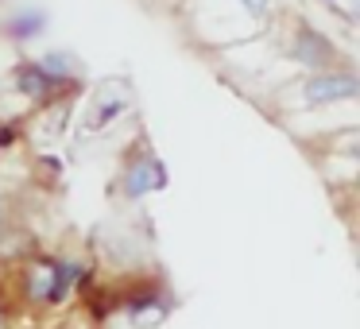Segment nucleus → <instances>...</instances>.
Here are the masks:
<instances>
[{
	"instance_id": "1",
	"label": "nucleus",
	"mask_w": 360,
	"mask_h": 329,
	"mask_svg": "<svg viewBox=\"0 0 360 329\" xmlns=\"http://www.w3.org/2000/svg\"><path fill=\"white\" fill-rule=\"evenodd\" d=\"M86 279V267L74 259H35L24 271V298L32 306H58L66 302V295L74 290V283Z\"/></svg>"
},
{
	"instance_id": "2",
	"label": "nucleus",
	"mask_w": 360,
	"mask_h": 329,
	"mask_svg": "<svg viewBox=\"0 0 360 329\" xmlns=\"http://www.w3.org/2000/svg\"><path fill=\"white\" fill-rule=\"evenodd\" d=\"M356 78L352 74H318L306 82V105H333V101H352L356 97Z\"/></svg>"
},
{
	"instance_id": "3",
	"label": "nucleus",
	"mask_w": 360,
	"mask_h": 329,
	"mask_svg": "<svg viewBox=\"0 0 360 329\" xmlns=\"http://www.w3.org/2000/svg\"><path fill=\"white\" fill-rule=\"evenodd\" d=\"M120 186H124L128 198H143V194H151V190L167 186V171L155 155H140V159H132V167L124 171V182H120Z\"/></svg>"
},
{
	"instance_id": "4",
	"label": "nucleus",
	"mask_w": 360,
	"mask_h": 329,
	"mask_svg": "<svg viewBox=\"0 0 360 329\" xmlns=\"http://www.w3.org/2000/svg\"><path fill=\"white\" fill-rule=\"evenodd\" d=\"M16 89L24 97H32V101H43V97H51L58 89V82L39 63H24V66H16Z\"/></svg>"
},
{
	"instance_id": "5",
	"label": "nucleus",
	"mask_w": 360,
	"mask_h": 329,
	"mask_svg": "<svg viewBox=\"0 0 360 329\" xmlns=\"http://www.w3.org/2000/svg\"><path fill=\"white\" fill-rule=\"evenodd\" d=\"M295 55L302 66H329V58H333V47H329L326 39H321L314 27H302L295 39Z\"/></svg>"
},
{
	"instance_id": "6",
	"label": "nucleus",
	"mask_w": 360,
	"mask_h": 329,
	"mask_svg": "<svg viewBox=\"0 0 360 329\" xmlns=\"http://www.w3.org/2000/svg\"><path fill=\"white\" fill-rule=\"evenodd\" d=\"M43 27V12H24V16H16V24H12V35H39Z\"/></svg>"
},
{
	"instance_id": "7",
	"label": "nucleus",
	"mask_w": 360,
	"mask_h": 329,
	"mask_svg": "<svg viewBox=\"0 0 360 329\" xmlns=\"http://www.w3.org/2000/svg\"><path fill=\"white\" fill-rule=\"evenodd\" d=\"M240 4L252 12V16H267V0H240Z\"/></svg>"
},
{
	"instance_id": "8",
	"label": "nucleus",
	"mask_w": 360,
	"mask_h": 329,
	"mask_svg": "<svg viewBox=\"0 0 360 329\" xmlns=\"http://www.w3.org/2000/svg\"><path fill=\"white\" fill-rule=\"evenodd\" d=\"M0 233H4V202H0Z\"/></svg>"
},
{
	"instance_id": "9",
	"label": "nucleus",
	"mask_w": 360,
	"mask_h": 329,
	"mask_svg": "<svg viewBox=\"0 0 360 329\" xmlns=\"http://www.w3.org/2000/svg\"><path fill=\"white\" fill-rule=\"evenodd\" d=\"M0 329H4V321H0Z\"/></svg>"
}]
</instances>
